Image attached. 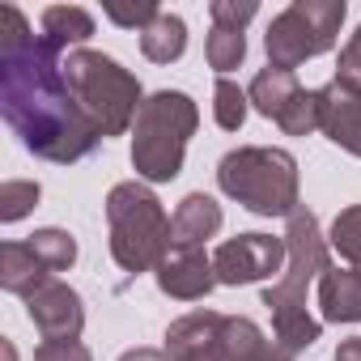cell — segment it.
<instances>
[{"label":"cell","mask_w":361,"mask_h":361,"mask_svg":"<svg viewBox=\"0 0 361 361\" xmlns=\"http://www.w3.org/2000/svg\"><path fill=\"white\" fill-rule=\"evenodd\" d=\"M247 111H251V98H247V90H238L234 81H217L213 85V119H217V128L221 132H238L243 123H247Z\"/></svg>","instance_id":"44dd1931"},{"label":"cell","mask_w":361,"mask_h":361,"mask_svg":"<svg viewBox=\"0 0 361 361\" xmlns=\"http://www.w3.org/2000/svg\"><path fill=\"white\" fill-rule=\"evenodd\" d=\"M39 26H43L39 39H43L47 47H56L60 56H64L68 47H81V43L94 39V18H90L81 5H51V9H43Z\"/></svg>","instance_id":"d6986e66"},{"label":"cell","mask_w":361,"mask_h":361,"mask_svg":"<svg viewBox=\"0 0 361 361\" xmlns=\"http://www.w3.org/2000/svg\"><path fill=\"white\" fill-rule=\"evenodd\" d=\"M336 85L361 98V30H357V35L344 43V51H340V64H336Z\"/></svg>","instance_id":"d4e9b609"},{"label":"cell","mask_w":361,"mask_h":361,"mask_svg":"<svg viewBox=\"0 0 361 361\" xmlns=\"http://www.w3.org/2000/svg\"><path fill=\"white\" fill-rule=\"evenodd\" d=\"M289 259V247L285 238H272V234H238L230 243H221L213 251V272H217V285H259L268 276H281Z\"/></svg>","instance_id":"9c48e42d"},{"label":"cell","mask_w":361,"mask_h":361,"mask_svg":"<svg viewBox=\"0 0 361 361\" xmlns=\"http://www.w3.org/2000/svg\"><path fill=\"white\" fill-rule=\"evenodd\" d=\"M102 13H106L115 26H123V30H140V35L161 18V9L153 5V0H136V5H119V0H111Z\"/></svg>","instance_id":"cb8c5ba5"},{"label":"cell","mask_w":361,"mask_h":361,"mask_svg":"<svg viewBox=\"0 0 361 361\" xmlns=\"http://www.w3.org/2000/svg\"><path fill=\"white\" fill-rule=\"evenodd\" d=\"M336 361H361V336H353V340H344V344L336 348Z\"/></svg>","instance_id":"4316f807"},{"label":"cell","mask_w":361,"mask_h":361,"mask_svg":"<svg viewBox=\"0 0 361 361\" xmlns=\"http://www.w3.org/2000/svg\"><path fill=\"white\" fill-rule=\"evenodd\" d=\"M259 13L255 0H213L209 5V18H213V30H209V43H204V56H209V68H217L221 77L230 68L243 64L247 56V22Z\"/></svg>","instance_id":"30bf717a"},{"label":"cell","mask_w":361,"mask_h":361,"mask_svg":"<svg viewBox=\"0 0 361 361\" xmlns=\"http://www.w3.org/2000/svg\"><path fill=\"white\" fill-rule=\"evenodd\" d=\"M314 289L327 323H361V268H327Z\"/></svg>","instance_id":"e0dca14e"},{"label":"cell","mask_w":361,"mask_h":361,"mask_svg":"<svg viewBox=\"0 0 361 361\" xmlns=\"http://www.w3.org/2000/svg\"><path fill=\"white\" fill-rule=\"evenodd\" d=\"M51 268H47V259L30 247V238L26 243H5L0 247V285H5L9 293H18V298H35L43 285H51Z\"/></svg>","instance_id":"2e32d148"},{"label":"cell","mask_w":361,"mask_h":361,"mask_svg":"<svg viewBox=\"0 0 361 361\" xmlns=\"http://www.w3.org/2000/svg\"><path fill=\"white\" fill-rule=\"evenodd\" d=\"M111 255L123 272H149L170 255V217L145 183H115L106 196Z\"/></svg>","instance_id":"8992f818"},{"label":"cell","mask_w":361,"mask_h":361,"mask_svg":"<svg viewBox=\"0 0 361 361\" xmlns=\"http://www.w3.org/2000/svg\"><path fill=\"white\" fill-rule=\"evenodd\" d=\"M285 272L264 289V306L272 310V331L276 340L298 357L302 348H310L323 336V323L310 314V285H319V276L331 268L327 259V238L319 234V217L310 209H293L289 213V230H285Z\"/></svg>","instance_id":"7a4b0ae2"},{"label":"cell","mask_w":361,"mask_h":361,"mask_svg":"<svg viewBox=\"0 0 361 361\" xmlns=\"http://www.w3.org/2000/svg\"><path fill=\"white\" fill-rule=\"evenodd\" d=\"M226 361H293L281 340H268L255 319L230 314L226 319Z\"/></svg>","instance_id":"ac0fdd59"},{"label":"cell","mask_w":361,"mask_h":361,"mask_svg":"<svg viewBox=\"0 0 361 361\" xmlns=\"http://www.w3.org/2000/svg\"><path fill=\"white\" fill-rule=\"evenodd\" d=\"M319 132L344 153L361 157V98L340 90L336 81L319 85Z\"/></svg>","instance_id":"5bb4252c"},{"label":"cell","mask_w":361,"mask_h":361,"mask_svg":"<svg viewBox=\"0 0 361 361\" xmlns=\"http://www.w3.org/2000/svg\"><path fill=\"white\" fill-rule=\"evenodd\" d=\"M64 81L81 106V115L98 128V136H123L140 111V81L102 51H68Z\"/></svg>","instance_id":"5b68a950"},{"label":"cell","mask_w":361,"mask_h":361,"mask_svg":"<svg viewBox=\"0 0 361 361\" xmlns=\"http://www.w3.org/2000/svg\"><path fill=\"white\" fill-rule=\"evenodd\" d=\"M0 115L35 157L56 166L90 157L102 140L64 81L60 51L39 35L18 47H0Z\"/></svg>","instance_id":"6da1fadb"},{"label":"cell","mask_w":361,"mask_h":361,"mask_svg":"<svg viewBox=\"0 0 361 361\" xmlns=\"http://www.w3.org/2000/svg\"><path fill=\"white\" fill-rule=\"evenodd\" d=\"M217 183L255 217H289L298 209V157L272 145H243L217 161Z\"/></svg>","instance_id":"277c9868"},{"label":"cell","mask_w":361,"mask_h":361,"mask_svg":"<svg viewBox=\"0 0 361 361\" xmlns=\"http://www.w3.org/2000/svg\"><path fill=\"white\" fill-rule=\"evenodd\" d=\"M327 243H331V251H336L340 259H348L353 268H361V204L340 209V217L331 221Z\"/></svg>","instance_id":"7402d4cb"},{"label":"cell","mask_w":361,"mask_h":361,"mask_svg":"<svg viewBox=\"0 0 361 361\" xmlns=\"http://www.w3.org/2000/svg\"><path fill=\"white\" fill-rule=\"evenodd\" d=\"M153 276H157V289L178 302H200L217 289V272L204 251H170L153 268Z\"/></svg>","instance_id":"4fadbf2b"},{"label":"cell","mask_w":361,"mask_h":361,"mask_svg":"<svg viewBox=\"0 0 361 361\" xmlns=\"http://www.w3.org/2000/svg\"><path fill=\"white\" fill-rule=\"evenodd\" d=\"M251 106L272 119L285 136H310L319 128V90H302L293 73L285 68H259L251 90H247Z\"/></svg>","instance_id":"ba28073f"},{"label":"cell","mask_w":361,"mask_h":361,"mask_svg":"<svg viewBox=\"0 0 361 361\" xmlns=\"http://www.w3.org/2000/svg\"><path fill=\"white\" fill-rule=\"evenodd\" d=\"M119 361H170L166 353H157V348H128Z\"/></svg>","instance_id":"83f0119b"},{"label":"cell","mask_w":361,"mask_h":361,"mask_svg":"<svg viewBox=\"0 0 361 361\" xmlns=\"http://www.w3.org/2000/svg\"><path fill=\"white\" fill-rule=\"evenodd\" d=\"M35 361H94L81 340H43L35 348Z\"/></svg>","instance_id":"484cf974"},{"label":"cell","mask_w":361,"mask_h":361,"mask_svg":"<svg viewBox=\"0 0 361 361\" xmlns=\"http://www.w3.org/2000/svg\"><path fill=\"white\" fill-rule=\"evenodd\" d=\"M221 204L204 192H192L178 200L170 217V251H204V243L221 230Z\"/></svg>","instance_id":"9a60e30c"},{"label":"cell","mask_w":361,"mask_h":361,"mask_svg":"<svg viewBox=\"0 0 361 361\" xmlns=\"http://www.w3.org/2000/svg\"><path fill=\"white\" fill-rule=\"evenodd\" d=\"M26 314L30 323L43 331V340H81L85 327V302L73 285L51 281L43 285L35 298H26Z\"/></svg>","instance_id":"7c38bea8"},{"label":"cell","mask_w":361,"mask_h":361,"mask_svg":"<svg viewBox=\"0 0 361 361\" xmlns=\"http://www.w3.org/2000/svg\"><path fill=\"white\" fill-rule=\"evenodd\" d=\"M43 188L35 178H9L5 188H0V221H22L35 204H39Z\"/></svg>","instance_id":"603a6c76"},{"label":"cell","mask_w":361,"mask_h":361,"mask_svg":"<svg viewBox=\"0 0 361 361\" xmlns=\"http://www.w3.org/2000/svg\"><path fill=\"white\" fill-rule=\"evenodd\" d=\"M348 5L344 0H293L285 13L272 18L264 47H268V64L293 73L298 64L323 56L336 47L340 26H344Z\"/></svg>","instance_id":"52a82bcc"},{"label":"cell","mask_w":361,"mask_h":361,"mask_svg":"<svg viewBox=\"0 0 361 361\" xmlns=\"http://www.w3.org/2000/svg\"><path fill=\"white\" fill-rule=\"evenodd\" d=\"M200 128V111L183 90H157L140 102L132 123V166L145 183H170L183 170L188 140Z\"/></svg>","instance_id":"3957f363"},{"label":"cell","mask_w":361,"mask_h":361,"mask_svg":"<svg viewBox=\"0 0 361 361\" xmlns=\"http://www.w3.org/2000/svg\"><path fill=\"white\" fill-rule=\"evenodd\" d=\"M0 357H5V361H18V348H13V340H0Z\"/></svg>","instance_id":"f1b7e54d"},{"label":"cell","mask_w":361,"mask_h":361,"mask_svg":"<svg viewBox=\"0 0 361 361\" xmlns=\"http://www.w3.org/2000/svg\"><path fill=\"white\" fill-rule=\"evenodd\" d=\"M226 319L217 310H192L166 327L170 361H226Z\"/></svg>","instance_id":"8fae6325"},{"label":"cell","mask_w":361,"mask_h":361,"mask_svg":"<svg viewBox=\"0 0 361 361\" xmlns=\"http://www.w3.org/2000/svg\"><path fill=\"white\" fill-rule=\"evenodd\" d=\"M140 51H145V60H153V64H174V60H183V51H188V22L178 18V13H161V18L140 35Z\"/></svg>","instance_id":"ffe728a7"}]
</instances>
